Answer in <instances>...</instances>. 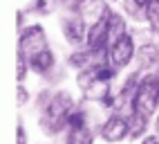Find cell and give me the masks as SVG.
Segmentation results:
<instances>
[{"label":"cell","instance_id":"14","mask_svg":"<svg viewBox=\"0 0 159 144\" xmlns=\"http://www.w3.org/2000/svg\"><path fill=\"white\" fill-rule=\"evenodd\" d=\"M141 144H159V137H157V135H148Z\"/></svg>","mask_w":159,"mask_h":144},{"label":"cell","instance_id":"3","mask_svg":"<svg viewBox=\"0 0 159 144\" xmlns=\"http://www.w3.org/2000/svg\"><path fill=\"white\" fill-rule=\"evenodd\" d=\"M159 104V77L157 74H148L141 79V84L137 86L134 97H132V113L137 117L148 119L155 113Z\"/></svg>","mask_w":159,"mask_h":144},{"label":"cell","instance_id":"15","mask_svg":"<svg viewBox=\"0 0 159 144\" xmlns=\"http://www.w3.org/2000/svg\"><path fill=\"white\" fill-rule=\"evenodd\" d=\"M148 2L150 0H134V5H139V7H148Z\"/></svg>","mask_w":159,"mask_h":144},{"label":"cell","instance_id":"11","mask_svg":"<svg viewBox=\"0 0 159 144\" xmlns=\"http://www.w3.org/2000/svg\"><path fill=\"white\" fill-rule=\"evenodd\" d=\"M146 18L155 32H159V0H150L146 7Z\"/></svg>","mask_w":159,"mask_h":144},{"label":"cell","instance_id":"6","mask_svg":"<svg viewBox=\"0 0 159 144\" xmlns=\"http://www.w3.org/2000/svg\"><path fill=\"white\" fill-rule=\"evenodd\" d=\"M128 133H130V124H128V122H125L123 117H119V115H112L103 124L101 137L105 142H119V140H123L125 135H128Z\"/></svg>","mask_w":159,"mask_h":144},{"label":"cell","instance_id":"16","mask_svg":"<svg viewBox=\"0 0 159 144\" xmlns=\"http://www.w3.org/2000/svg\"><path fill=\"white\" fill-rule=\"evenodd\" d=\"M157 124H159V122H157Z\"/></svg>","mask_w":159,"mask_h":144},{"label":"cell","instance_id":"4","mask_svg":"<svg viewBox=\"0 0 159 144\" xmlns=\"http://www.w3.org/2000/svg\"><path fill=\"white\" fill-rule=\"evenodd\" d=\"M45 50H47V41H45L43 27H38V25L27 27L23 32V36H20V54L29 61L31 56L45 52Z\"/></svg>","mask_w":159,"mask_h":144},{"label":"cell","instance_id":"12","mask_svg":"<svg viewBox=\"0 0 159 144\" xmlns=\"http://www.w3.org/2000/svg\"><path fill=\"white\" fill-rule=\"evenodd\" d=\"M25 79V63H23V56L18 59V81Z\"/></svg>","mask_w":159,"mask_h":144},{"label":"cell","instance_id":"5","mask_svg":"<svg viewBox=\"0 0 159 144\" xmlns=\"http://www.w3.org/2000/svg\"><path fill=\"white\" fill-rule=\"evenodd\" d=\"M134 56V43L130 34H123L108 47V63L112 68H123L130 63V59Z\"/></svg>","mask_w":159,"mask_h":144},{"label":"cell","instance_id":"7","mask_svg":"<svg viewBox=\"0 0 159 144\" xmlns=\"http://www.w3.org/2000/svg\"><path fill=\"white\" fill-rule=\"evenodd\" d=\"M79 14L81 18H85V20H92V25L94 23H99V20L108 14V5L103 2V0H79Z\"/></svg>","mask_w":159,"mask_h":144},{"label":"cell","instance_id":"13","mask_svg":"<svg viewBox=\"0 0 159 144\" xmlns=\"http://www.w3.org/2000/svg\"><path fill=\"white\" fill-rule=\"evenodd\" d=\"M18 144H27V135H25V131H23V124L18 126Z\"/></svg>","mask_w":159,"mask_h":144},{"label":"cell","instance_id":"9","mask_svg":"<svg viewBox=\"0 0 159 144\" xmlns=\"http://www.w3.org/2000/svg\"><path fill=\"white\" fill-rule=\"evenodd\" d=\"M52 63H54V56H52L49 50H45V52H40V54H36V56L29 59V65L34 68L36 72H47L52 68Z\"/></svg>","mask_w":159,"mask_h":144},{"label":"cell","instance_id":"8","mask_svg":"<svg viewBox=\"0 0 159 144\" xmlns=\"http://www.w3.org/2000/svg\"><path fill=\"white\" fill-rule=\"evenodd\" d=\"M63 29H65V36L70 43H79L83 38V18H67L63 23Z\"/></svg>","mask_w":159,"mask_h":144},{"label":"cell","instance_id":"10","mask_svg":"<svg viewBox=\"0 0 159 144\" xmlns=\"http://www.w3.org/2000/svg\"><path fill=\"white\" fill-rule=\"evenodd\" d=\"M67 144H92L90 128H85V126H74V128H70Z\"/></svg>","mask_w":159,"mask_h":144},{"label":"cell","instance_id":"2","mask_svg":"<svg viewBox=\"0 0 159 144\" xmlns=\"http://www.w3.org/2000/svg\"><path fill=\"white\" fill-rule=\"evenodd\" d=\"M74 113V101L67 92H56L54 97L47 101L43 110V126L47 133H58L63 126H67V122Z\"/></svg>","mask_w":159,"mask_h":144},{"label":"cell","instance_id":"1","mask_svg":"<svg viewBox=\"0 0 159 144\" xmlns=\"http://www.w3.org/2000/svg\"><path fill=\"white\" fill-rule=\"evenodd\" d=\"M114 79V68L110 63H97V65H90L88 70H83L79 74V86L81 90L85 92V97L90 99H103L105 104H110V97H108V88H110V81Z\"/></svg>","mask_w":159,"mask_h":144}]
</instances>
